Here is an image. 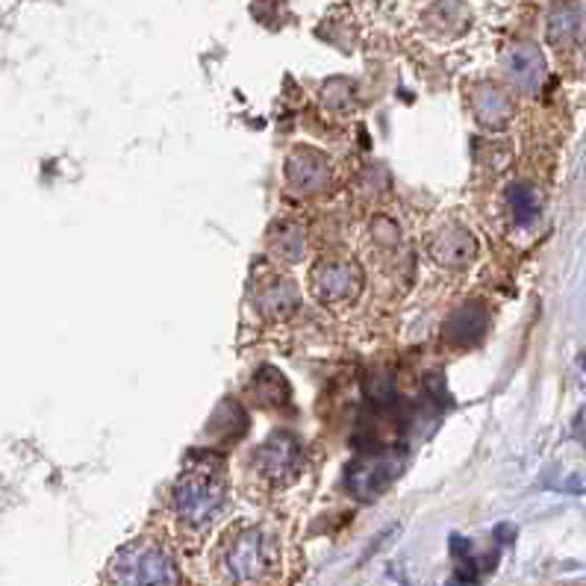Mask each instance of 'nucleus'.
<instances>
[{"instance_id": "f257e3e1", "label": "nucleus", "mask_w": 586, "mask_h": 586, "mask_svg": "<svg viewBox=\"0 0 586 586\" xmlns=\"http://www.w3.org/2000/svg\"><path fill=\"white\" fill-rule=\"evenodd\" d=\"M227 510V475L216 457H198L177 478L171 493V513L177 528L189 536H201Z\"/></svg>"}, {"instance_id": "f03ea898", "label": "nucleus", "mask_w": 586, "mask_h": 586, "mask_svg": "<svg viewBox=\"0 0 586 586\" xmlns=\"http://www.w3.org/2000/svg\"><path fill=\"white\" fill-rule=\"evenodd\" d=\"M277 543L260 525H236L216 548V575L225 586H251L275 572Z\"/></svg>"}, {"instance_id": "7ed1b4c3", "label": "nucleus", "mask_w": 586, "mask_h": 586, "mask_svg": "<svg viewBox=\"0 0 586 586\" xmlns=\"http://www.w3.org/2000/svg\"><path fill=\"white\" fill-rule=\"evenodd\" d=\"M107 586H180V569L166 543L142 536L112 557Z\"/></svg>"}, {"instance_id": "20e7f679", "label": "nucleus", "mask_w": 586, "mask_h": 586, "mask_svg": "<svg viewBox=\"0 0 586 586\" xmlns=\"http://www.w3.org/2000/svg\"><path fill=\"white\" fill-rule=\"evenodd\" d=\"M312 284H316V295L325 301H345L360 289V271L351 260L330 257L312 271Z\"/></svg>"}, {"instance_id": "39448f33", "label": "nucleus", "mask_w": 586, "mask_h": 586, "mask_svg": "<svg viewBox=\"0 0 586 586\" xmlns=\"http://www.w3.org/2000/svg\"><path fill=\"white\" fill-rule=\"evenodd\" d=\"M298 457H301V448L295 443V436L277 434L257 454V471H260V478L271 480V484H284L295 475Z\"/></svg>"}, {"instance_id": "423d86ee", "label": "nucleus", "mask_w": 586, "mask_h": 586, "mask_svg": "<svg viewBox=\"0 0 586 586\" xmlns=\"http://www.w3.org/2000/svg\"><path fill=\"white\" fill-rule=\"evenodd\" d=\"M510 75L513 80L519 86H525V89H536L539 86V80H543V59H539V53L534 51V48H516V51L510 53Z\"/></svg>"}, {"instance_id": "0eeeda50", "label": "nucleus", "mask_w": 586, "mask_h": 586, "mask_svg": "<svg viewBox=\"0 0 586 586\" xmlns=\"http://www.w3.org/2000/svg\"><path fill=\"white\" fill-rule=\"evenodd\" d=\"M580 18L572 7H560L552 16V42L554 48H569L578 39Z\"/></svg>"}, {"instance_id": "6e6552de", "label": "nucleus", "mask_w": 586, "mask_h": 586, "mask_svg": "<svg viewBox=\"0 0 586 586\" xmlns=\"http://www.w3.org/2000/svg\"><path fill=\"white\" fill-rule=\"evenodd\" d=\"M507 201H510V210L519 225H530L536 218V198L528 186H513L510 195H507Z\"/></svg>"}]
</instances>
